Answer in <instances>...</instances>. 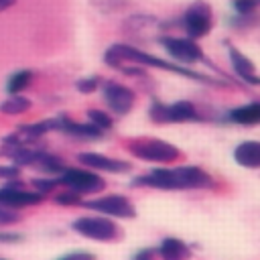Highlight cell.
<instances>
[{"label":"cell","mask_w":260,"mask_h":260,"mask_svg":"<svg viewBox=\"0 0 260 260\" xmlns=\"http://www.w3.org/2000/svg\"><path fill=\"white\" fill-rule=\"evenodd\" d=\"M134 185H146L165 191L209 189L213 187V179L199 167H177V169H154L148 175L136 177Z\"/></svg>","instance_id":"6da1fadb"},{"label":"cell","mask_w":260,"mask_h":260,"mask_svg":"<svg viewBox=\"0 0 260 260\" xmlns=\"http://www.w3.org/2000/svg\"><path fill=\"white\" fill-rule=\"evenodd\" d=\"M104 61L110 65V67H124L126 63H138V65H146V67H158V69H165V71H171V73H179L183 77H189V79H195V81H203V83H211V85H217L219 81L213 79V77H207V75H201V73H195V71H189V69H183L179 65H173L165 59H158L150 53H144L136 47H130V45H124V43H118V45H112L106 55H104Z\"/></svg>","instance_id":"7a4b0ae2"},{"label":"cell","mask_w":260,"mask_h":260,"mask_svg":"<svg viewBox=\"0 0 260 260\" xmlns=\"http://www.w3.org/2000/svg\"><path fill=\"white\" fill-rule=\"evenodd\" d=\"M128 150L138 156L140 160H148V162H175L179 156H181V150L171 144V142H165L160 138H138V140H132L128 144Z\"/></svg>","instance_id":"3957f363"},{"label":"cell","mask_w":260,"mask_h":260,"mask_svg":"<svg viewBox=\"0 0 260 260\" xmlns=\"http://www.w3.org/2000/svg\"><path fill=\"white\" fill-rule=\"evenodd\" d=\"M71 228H73V232L81 234L83 238H89L95 242H114L120 238V228L108 217H98V215L77 217L71 223Z\"/></svg>","instance_id":"277c9868"},{"label":"cell","mask_w":260,"mask_h":260,"mask_svg":"<svg viewBox=\"0 0 260 260\" xmlns=\"http://www.w3.org/2000/svg\"><path fill=\"white\" fill-rule=\"evenodd\" d=\"M59 185H65L69 191H73L77 195H91V193H100L106 187V181L98 173H91L87 169H67L65 167V171L59 177Z\"/></svg>","instance_id":"5b68a950"},{"label":"cell","mask_w":260,"mask_h":260,"mask_svg":"<svg viewBox=\"0 0 260 260\" xmlns=\"http://www.w3.org/2000/svg\"><path fill=\"white\" fill-rule=\"evenodd\" d=\"M211 24H213V14H211V8L209 4L205 2H195L187 8L185 16H183V26H185V32L189 39L197 41L201 37H205L209 30H211Z\"/></svg>","instance_id":"8992f818"},{"label":"cell","mask_w":260,"mask_h":260,"mask_svg":"<svg viewBox=\"0 0 260 260\" xmlns=\"http://www.w3.org/2000/svg\"><path fill=\"white\" fill-rule=\"evenodd\" d=\"M45 195L37 191H26L22 181L10 179L6 181L4 187H0V205H6L10 209H20V207H32L43 201Z\"/></svg>","instance_id":"52a82bcc"},{"label":"cell","mask_w":260,"mask_h":260,"mask_svg":"<svg viewBox=\"0 0 260 260\" xmlns=\"http://www.w3.org/2000/svg\"><path fill=\"white\" fill-rule=\"evenodd\" d=\"M81 205L87 209H93L98 213L112 215V217H134L136 215L132 201L124 195H104V197H98L91 201H81Z\"/></svg>","instance_id":"ba28073f"},{"label":"cell","mask_w":260,"mask_h":260,"mask_svg":"<svg viewBox=\"0 0 260 260\" xmlns=\"http://www.w3.org/2000/svg\"><path fill=\"white\" fill-rule=\"evenodd\" d=\"M160 45L165 47V51L179 63H197L203 59V51L197 45V41L189 39V37H162Z\"/></svg>","instance_id":"9c48e42d"},{"label":"cell","mask_w":260,"mask_h":260,"mask_svg":"<svg viewBox=\"0 0 260 260\" xmlns=\"http://www.w3.org/2000/svg\"><path fill=\"white\" fill-rule=\"evenodd\" d=\"M104 100L108 104V108L118 114V116H124L128 114L132 108H134V102H136V93L122 85V83H116V81H108L104 85Z\"/></svg>","instance_id":"30bf717a"},{"label":"cell","mask_w":260,"mask_h":260,"mask_svg":"<svg viewBox=\"0 0 260 260\" xmlns=\"http://www.w3.org/2000/svg\"><path fill=\"white\" fill-rule=\"evenodd\" d=\"M77 160L83 167L93 169V171H106V173H126V171H130V162L118 160V158H112V156H106V154H100V152H81V154H77Z\"/></svg>","instance_id":"8fae6325"},{"label":"cell","mask_w":260,"mask_h":260,"mask_svg":"<svg viewBox=\"0 0 260 260\" xmlns=\"http://www.w3.org/2000/svg\"><path fill=\"white\" fill-rule=\"evenodd\" d=\"M228 53H230V61H232V67L234 71L246 81V83H252V85H260V75H256V67L254 63L244 55L240 53L236 47H228Z\"/></svg>","instance_id":"7c38bea8"},{"label":"cell","mask_w":260,"mask_h":260,"mask_svg":"<svg viewBox=\"0 0 260 260\" xmlns=\"http://www.w3.org/2000/svg\"><path fill=\"white\" fill-rule=\"evenodd\" d=\"M57 122H59V130H63V132L69 134V136L83 138V140H95V138H102V130H100L98 126H93L91 122L81 124V122H73V120H69L67 116H59Z\"/></svg>","instance_id":"4fadbf2b"},{"label":"cell","mask_w":260,"mask_h":260,"mask_svg":"<svg viewBox=\"0 0 260 260\" xmlns=\"http://www.w3.org/2000/svg\"><path fill=\"white\" fill-rule=\"evenodd\" d=\"M234 158L240 167L246 169H260V142L258 140H246L240 142L234 150Z\"/></svg>","instance_id":"5bb4252c"},{"label":"cell","mask_w":260,"mask_h":260,"mask_svg":"<svg viewBox=\"0 0 260 260\" xmlns=\"http://www.w3.org/2000/svg\"><path fill=\"white\" fill-rule=\"evenodd\" d=\"M191 120H199L197 110L191 102L181 100L171 106H165V122H191Z\"/></svg>","instance_id":"9a60e30c"},{"label":"cell","mask_w":260,"mask_h":260,"mask_svg":"<svg viewBox=\"0 0 260 260\" xmlns=\"http://www.w3.org/2000/svg\"><path fill=\"white\" fill-rule=\"evenodd\" d=\"M158 256L162 260H189L191 250L179 238H165L158 246Z\"/></svg>","instance_id":"2e32d148"},{"label":"cell","mask_w":260,"mask_h":260,"mask_svg":"<svg viewBox=\"0 0 260 260\" xmlns=\"http://www.w3.org/2000/svg\"><path fill=\"white\" fill-rule=\"evenodd\" d=\"M230 120L240 126H256L260 124V102H252L246 106H240L230 112Z\"/></svg>","instance_id":"e0dca14e"},{"label":"cell","mask_w":260,"mask_h":260,"mask_svg":"<svg viewBox=\"0 0 260 260\" xmlns=\"http://www.w3.org/2000/svg\"><path fill=\"white\" fill-rule=\"evenodd\" d=\"M51 130H59V122H57V118H51V120H43V122H32V124H22V126H18V134H20L24 140H28V142H32V140L41 138L43 134H47V132H51Z\"/></svg>","instance_id":"ac0fdd59"},{"label":"cell","mask_w":260,"mask_h":260,"mask_svg":"<svg viewBox=\"0 0 260 260\" xmlns=\"http://www.w3.org/2000/svg\"><path fill=\"white\" fill-rule=\"evenodd\" d=\"M32 167L41 169L45 173H63L65 171V162L59 156H55V154H51L47 150H39L37 152V156L32 160Z\"/></svg>","instance_id":"d6986e66"},{"label":"cell","mask_w":260,"mask_h":260,"mask_svg":"<svg viewBox=\"0 0 260 260\" xmlns=\"http://www.w3.org/2000/svg\"><path fill=\"white\" fill-rule=\"evenodd\" d=\"M30 106H32V102H30L28 98H24V95H20V93H12V95H8V98L0 104V112H2V114H8V116H18V114L28 112Z\"/></svg>","instance_id":"ffe728a7"},{"label":"cell","mask_w":260,"mask_h":260,"mask_svg":"<svg viewBox=\"0 0 260 260\" xmlns=\"http://www.w3.org/2000/svg\"><path fill=\"white\" fill-rule=\"evenodd\" d=\"M30 79H32V71H30V69L14 71V73L8 77V81H6V91H8L10 95H12V93H20L24 87H28Z\"/></svg>","instance_id":"44dd1931"},{"label":"cell","mask_w":260,"mask_h":260,"mask_svg":"<svg viewBox=\"0 0 260 260\" xmlns=\"http://www.w3.org/2000/svg\"><path fill=\"white\" fill-rule=\"evenodd\" d=\"M87 118H89V122L93 124V126H98L102 132L104 130H110L112 128V124H114V120H112V116L110 114H106V112H102V110H87Z\"/></svg>","instance_id":"7402d4cb"},{"label":"cell","mask_w":260,"mask_h":260,"mask_svg":"<svg viewBox=\"0 0 260 260\" xmlns=\"http://www.w3.org/2000/svg\"><path fill=\"white\" fill-rule=\"evenodd\" d=\"M30 185L35 187V191H37V193L45 195V193L53 191V189H55V187L59 185V179H47V177H37V179H32V181H30Z\"/></svg>","instance_id":"603a6c76"},{"label":"cell","mask_w":260,"mask_h":260,"mask_svg":"<svg viewBox=\"0 0 260 260\" xmlns=\"http://www.w3.org/2000/svg\"><path fill=\"white\" fill-rule=\"evenodd\" d=\"M55 203L57 205H65V207H71V205H81V195L73 193V191H63L59 195H55Z\"/></svg>","instance_id":"cb8c5ba5"},{"label":"cell","mask_w":260,"mask_h":260,"mask_svg":"<svg viewBox=\"0 0 260 260\" xmlns=\"http://www.w3.org/2000/svg\"><path fill=\"white\" fill-rule=\"evenodd\" d=\"M20 221V213L16 209H10L6 205H0V225H12Z\"/></svg>","instance_id":"d4e9b609"},{"label":"cell","mask_w":260,"mask_h":260,"mask_svg":"<svg viewBox=\"0 0 260 260\" xmlns=\"http://www.w3.org/2000/svg\"><path fill=\"white\" fill-rule=\"evenodd\" d=\"M75 85H77V89H79L81 93H91V91L98 89L100 79H98V77H85V79H79Z\"/></svg>","instance_id":"484cf974"},{"label":"cell","mask_w":260,"mask_h":260,"mask_svg":"<svg viewBox=\"0 0 260 260\" xmlns=\"http://www.w3.org/2000/svg\"><path fill=\"white\" fill-rule=\"evenodd\" d=\"M256 4H258V0H234V8L240 12V14H250L254 8H256Z\"/></svg>","instance_id":"4316f807"},{"label":"cell","mask_w":260,"mask_h":260,"mask_svg":"<svg viewBox=\"0 0 260 260\" xmlns=\"http://www.w3.org/2000/svg\"><path fill=\"white\" fill-rule=\"evenodd\" d=\"M20 169L16 165H0V179L10 181V179H18Z\"/></svg>","instance_id":"83f0119b"},{"label":"cell","mask_w":260,"mask_h":260,"mask_svg":"<svg viewBox=\"0 0 260 260\" xmlns=\"http://www.w3.org/2000/svg\"><path fill=\"white\" fill-rule=\"evenodd\" d=\"M57 260H95V256L91 252H85V250H75V252H69Z\"/></svg>","instance_id":"f1b7e54d"},{"label":"cell","mask_w":260,"mask_h":260,"mask_svg":"<svg viewBox=\"0 0 260 260\" xmlns=\"http://www.w3.org/2000/svg\"><path fill=\"white\" fill-rule=\"evenodd\" d=\"M20 240H22V236H20V234L0 232V242H2V244H16V242H20Z\"/></svg>","instance_id":"f546056e"},{"label":"cell","mask_w":260,"mask_h":260,"mask_svg":"<svg viewBox=\"0 0 260 260\" xmlns=\"http://www.w3.org/2000/svg\"><path fill=\"white\" fill-rule=\"evenodd\" d=\"M132 260H154V250H150V248H146V250H138V252L134 254Z\"/></svg>","instance_id":"4dcf8cb0"},{"label":"cell","mask_w":260,"mask_h":260,"mask_svg":"<svg viewBox=\"0 0 260 260\" xmlns=\"http://www.w3.org/2000/svg\"><path fill=\"white\" fill-rule=\"evenodd\" d=\"M14 4H16V0H0V12L8 10V8L14 6Z\"/></svg>","instance_id":"1f68e13d"},{"label":"cell","mask_w":260,"mask_h":260,"mask_svg":"<svg viewBox=\"0 0 260 260\" xmlns=\"http://www.w3.org/2000/svg\"><path fill=\"white\" fill-rule=\"evenodd\" d=\"M0 260H8V258H0Z\"/></svg>","instance_id":"d6a6232c"}]
</instances>
